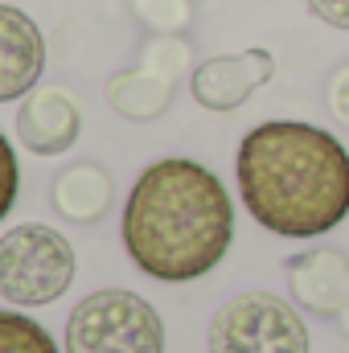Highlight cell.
<instances>
[{
	"instance_id": "cell-1",
	"label": "cell",
	"mask_w": 349,
	"mask_h": 353,
	"mask_svg": "<svg viewBox=\"0 0 349 353\" xmlns=\"http://www.w3.org/2000/svg\"><path fill=\"white\" fill-rule=\"evenodd\" d=\"M239 193L263 230L317 239L349 214V152L312 123L271 119L239 144Z\"/></svg>"
},
{
	"instance_id": "cell-2",
	"label": "cell",
	"mask_w": 349,
	"mask_h": 353,
	"mask_svg": "<svg viewBox=\"0 0 349 353\" xmlns=\"http://www.w3.org/2000/svg\"><path fill=\"white\" fill-rule=\"evenodd\" d=\"M235 205L218 176L197 161L169 157L148 165L123 205V247L161 283H189L226 259Z\"/></svg>"
},
{
	"instance_id": "cell-3",
	"label": "cell",
	"mask_w": 349,
	"mask_h": 353,
	"mask_svg": "<svg viewBox=\"0 0 349 353\" xmlns=\"http://www.w3.org/2000/svg\"><path fill=\"white\" fill-rule=\"evenodd\" d=\"M66 353H165V321L144 296L107 288L70 312Z\"/></svg>"
},
{
	"instance_id": "cell-4",
	"label": "cell",
	"mask_w": 349,
	"mask_h": 353,
	"mask_svg": "<svg viewBox=\"0 0 349 353\" xmlns=\"http://www.w3.org/2000/svg\"><path fill=\"white\" fill-rule=\"evenodd\" d=\"M74 279L70 243L41 222L12 226L0 234V296L21 308H37L58 300Z\"/></svg>"
},
{
	"instance_id": "cell-5",
	"label": "cell",
	"mask_w": 349,
	"mask_h": 353,
	"mask_svg": "<svg viewBox=\"0 0 349 353\" xmlns=\"http://www.w3.org/2000/svg\"><path fill=\"white\" fill-rule=\"evenodd\" d=\"M210 353H308V329L288 300L243 292L214 312Z\"/></svg>"
},
{
	"instance_id": "cell-6",
	"label": "cell",
	"mask_w": 349,
	"mask_h": 353,
	"mask_svg": "<svg viewBox=\"0 0 349 353\" xmlns=\"http://www.w3.org/2000/svg\"><path fill=\"white\" fill-rule=\"evenodd\" d=\"M271 70H275V62L267 50H243V54L210 58L193 70V99L210 111H235L271 79Z\"/></svg>"
},
{
	"instance_id": "cell-7",
	"label": "cell",
	"mask_w": 349,
	"mask_h": 353,
	"mask_svg": "<svg viewBox=\"0 0 349 353\" xmlns=\"http://www.w3.org/2000/svg\"><path fill=\"white\" fill-rule=\"evenodd\" d=\"M283 271L300 308L317 316H341L349 308V255L333 247H317V251L292 255Z\"/></svg>"
},
{
	"instance_id": "cell-8",
	"label": "cell",
	"mask_w": 349,
	"mask_h": 353,
	"mask_svg": "<svg viewBox=\"0 0 349 353\" xmlns=\"http://www.w3.org/2000/svg\"><path fill=\"white\" fill-rule=\"evenodd\" d=\"M46 66V41L29 12L0 4V103H12L37 87Z\"/></svg>"
},
{
	"instance_id": "cell-9",
	"label": "cell",
	"mask_w": 349,
	"mask_h": 353,
	"mask_svg": "<svg viewBox=\"0 0 349 353\" xmlns=\"http://www.w3.org/2000/svg\"><path fill=\"white\" fill-rule=\"evenodd\" d=\"M21 144L37 157H58L79 140V107L62 90H29L21 115H17Z\"/></svg>"
},
{
	"instance_id": "cell-10",
	"label": "cell",
	"mask_w": 349,
	"mask_h": 353,
	"mask_svg": "<svg viewBox=\"0 0 349 353\" xmlns=\"http://www.w3.org/2000/svg\"><path fill=\"white\" fill-rule=\"evenodd\" d=\"M54 205L74 222H99L111 205V176L99 165H74L58 176Z\"/></svg>"
},
{
	"instance_id": "cell-11",
	"label": "cell",
	"mask_w": 349,
	"mask_h": 353,
	"mask_svg": "<svg viewBox=\"0 0 349 353\" xmlns=\"http://www.w3.org/2000/svg\"><path fill=\"white\" fill-rule=\"evenodd\" d=\"M0 353H58V345L33 316L0 312Z\"/></svg>"
},
{
	"instance_id": "cell-12",
	"label": "cell",
	"mask_w": 349,
	"mask_h": 353,
	"mask_svg": "<svg viewBox=\"0 0 349 353\" xmlns=\"http://www.w3.org/2000/svg\"><path fill=\"white\" fill-rule=\"evenodd\" d=\"M17 189H21L17 152H12V144L4 140V132H0V218L12 210V201H17Z\"/></svg>"
},
{
	"instance_id": "cell-13",
	"label": "cell",
	"mask_w": 349,
	"mask_h": 353,
	"mask_svg": "<svg viewBox=\"0 0 349 353\" xmlns=\"http://www.w3.org/2000/svg\"><path fill=\"white\" fill-rule=\"evenodd\" d=\"M308 8L317 12V21L333 29H349V0H308Z\"/></svg>"
},
{
	"instance_id": "cell-14",
	"label": "cell",
	"mask_w": 349,
	"mask_h": 353,
	"mask_svg": "<svg viewBox=\"0 0 349 353\" xmlns=\"http://www.w3.org/2000/svg\"><path fill=\"white\" fill-rule=\"evenodd\" d=\"M329 107H333V115L349 128V66H341L333 74V83H329Z\"/></svg>"
},
{
	"instance_id": "cell-15",
	"label": "cell",
	"mask_w": 349,
	"mask_h": 353,
	"mask_svg": "<svg viewBox=\"0 0 349 353\" xmlns=\"http://www.w3.org/2000/svg\"><path fill=\"white\" fill-rule=\"evenodd\" d=\"M337 321H341V329H346V337H349V308L341 312V316H337Z\"/></svg>"
}]
</instances>
